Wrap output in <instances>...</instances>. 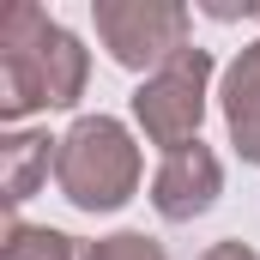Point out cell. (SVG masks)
Here are the masks:
<instances>
[{
    "mask_svg": "<svg viewBox=\"0 0 260 260\" xmlns=\"http://www.w3.org/2000/svg\"><path fill=\"white\" fill-rule=\"evenodd\" d=\"M91 55L43 6L12 0L0 12V121H24L37 109H73L85 97Z\"/></svg>",
    "mask_w": 260,
    "mask_h": 260,
    "instance_id": "cell-1",
    "label": "cell"
},
{
    "mask_svg": "<svg viewBox=\"0 0 260 260\" xmlns=\"http://www.w3.org/2000/svg\"><path fill=\"white\" fill-rule=\"evenodd\" d=\"M139 176H145V157L133 145V133L115 115H79L61 133V157H55V188L73 212H121L139 194Z\"/></svg>",
    "mask_w": 260,
    "mask_h": 260,
    "instance_id": "cell-2",
    "label": "cell"
},
{
    "mask_svg": "<svg viewBox=\"0 0 260 260\" xmlns=\"http://www.w3.org/2000/svg\"><path fill=\"white\" fill-rule=\"evenodd\" d=\"M91 18H97V43L109 49V61L145 79L188 49V24H194L182 0H91Z\"/></svg>",
    "mask_w": 260,
    "mask_h": 260,
    "instance_id": "cell-3",
    "label": "cell"
},
{
    "mask_svg": "<svg viewBox=\"0 0 260 260\" xmlns=\"http://www.w3.org/2000/svg\"><path fill=\"white\" fill-rule=\"evenodd\" d=\"M206 85H212V55L206 49H182L170 67H157L151 79H139L133 91V121L151 145L164 151H182L200 139V121H206Z\"/></svg>",
    "mask_w": 260,
    "mask_h": 260,
    "instance_id": "cell-4",
    "label": "cell"
},
{
    "mask_svg": "<svg viewBox=\"0 0 260 260\" xmlns=\"http://www.w3.org/2000/svg\"><path fill=\"white\" fill-rule=\"evenodd\" d=\"M224 194V164L212 145H182V151H164V164L151 170V206L164 224H194L206 218Z\"/></svg>",
    "mask_w": 260,
    "mask_h": 260,
    "instance_id": "cell-5",
    "label": "cell"
},
{
    "mask_svg": "<svg viewBox=\"0 0 260 260\" xmlns=\"http://www.w3.org/2000/svg\"><path fill=\"white\" fill-rule=\"evenodd\" d=\"M218 109H224V127L242 164H260V37L248 49H236V61L224 67V85H218Z\"/></svg>",
    "mask_w": 260,
    "mask_h": 260,
    "instance_id": "cell-6",
    "label": "cell"
},
{
    "mask_svg": "<svg viewBox=\"0 0 260 260\" xmlns=\"http://www.w3.org/2000/svg\"><path fill=\"white\" fill-rule=\"evenodd\" d=\"M55 157H61V139H49L37 127H12L0 139V200H6V212H18L30 194H43Z\"/></svg>",
    "mask_w": 260,
    "mask_h": 260,
    "instance_id": "cell-7",
    "label": "cell"
},
{
    "mask_svg": "<svg viewBox=\"0 0 260 260\" xmlns=\"http://www.w3.org/2000/svg\"><path fill=\"white\" fill-rule=\"evenodd\" d=\"M91 242L49 230V224H24L18 212H6V236H0V260H85Z\"/></svg>",
    "mask_w": 260,
    "mask_h": 260,
    "instance_id": "cell-8",
    "label": "cell"
},
{
    "mask_svg": "<svg viewBox=\"0 0 260 260\" xmlns=\"http://www.w3.org/2000/svg\"><path fill=\"white\" fill-rule=\"evenodd\" d=\"M85 260H170L164 242H151L145 230H115V236H97Z\"/></svg>",
    "mask_w": 260,
    "mask_h": 260,
    "instance_id": "cell-9",
    "label": "cell"
},
{
    "mask_svg": "<svg viewBox=\"0 0 260 260\" xmlns=\"http://www.w3.org/2000/svg\"><path fill=\"white\" fill-rule=\"evenodd\" d=\"M200 260H260V254L248 248V242H236V236H230V242H212V248H206Z\"/></svg>",
    "mask_w": 260,
    "mask_h": 260,
    "instance_id": "cell-10",
    "label": "cell"
},
{
    "mask_svg": "<svg viewBox=\"0 0 260 260\" xmlns=\"http://www.w3.org/2000/svg\"><path fill=\"white\" fill-rule=\"evenodd\" d=\"M254 18H260V6H254Z\"/></svg>",
    "mask_w": 260,
    "mask_h": 260,
    "instance_id": "cell-11",
    "label": "cell"
}]
</instances>
